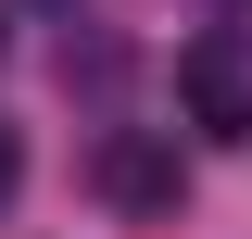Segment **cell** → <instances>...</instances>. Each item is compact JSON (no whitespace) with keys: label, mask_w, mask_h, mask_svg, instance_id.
Listing matches in <instances>:
<instances>
[{"label":"cell","mask_w":252,"mask_h":239,"mask_svg":"<svg viewBox=\"0 0 252 239\" xmlns=\"http://www.w3.org/2000/svg\"><path fill=\"white\" fill-rule=\"evenodd\" d=\"M177 101L202 139H252V26H202L177 51Z\"/></svg>","instance_id":"obj_1"},{"label":"cell","mask_w":252,"mask_h":239,"mask_svg":"<svg viewBox=\"0 0 252 239\" xmlns=\"http://www.w3.org/2000/svg\"><path fill=\"white\" fill-rule=\"evenodd\" d=\"M101 202H114V214H139V227H177L189 177H177V151H164V139L114 126V139H101Z\"/></svg>","instance_id":"obj_2"},{"label":"cell","mask_w":252,"mask_h":239,"mask_svg":"<svg viewBox=\"0 0 252 239\" xmlns=\"http://www.w3.org/2000/svg\"><path fill=\"white\" fill-rule=\"evenodd\" d=\"M13 189H26V139L0 126V214H13Z\"/></svg>","instance_id":"obj_3"}]
</instances>
